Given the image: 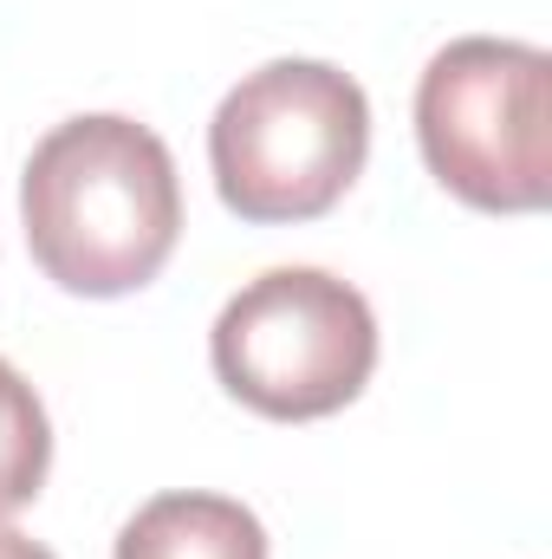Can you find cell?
<instances>
[{"label":"cell","mask_w":552,"mask_h":559,"mask_svg":"<svg viewBox=\"0 0 552 559\" xmlns=\"http://www.w3.org/2000/svg\"><path fill=\"white\" fill-rule=\"evenodd\" d=\"M20 222L33 267L59 293L124 299L169 267L182 241L176 156L124 111L52 124L20 169Z\"/></svg>","instance_id":"cell-1"},{"label":"cell","mask_w":552,"mask_h":559,"mask_svg":"<svg viewBox=\"0 0 552 559\" xmlns=\"http://www.w3.org/2000/svg\"><path fill=\"white\" fill-rule=\"evenodd\" d=\"M371 156V98L325 59H267L208 124V169L228 215L254 228L319 222L345 202Z\"/></svg>","instance_id":"cell-2"},{"label":"cell","mask_w":552,"mask_h":559,"mask_svg":"<svg viewBox=\"0 0 552 559\" xmlns=\"http://www.w3.org/2000/svg\"><path fill=\"white\" fill-rule=\"evenodd\" d=\"M416 143L429 176L481 215L552 202V59L527 39H448L416 85Z\"/></svg>","instance_id":"cell-3"},{"label":"cell","mask_w":552,"mask_h":559,"mask_svg":"<svg viewBox=\"0 0 552 559\" xmlns=\"http://www.w3.org/2000/svg\"><path fill=\"white\" fill-rule=\"evenodd\" d=\"M208 358L221 391L254 417L319 423L364 397L377 371V312L325 267H267L221 306Z\"/></svg>","instance_id":"cell-4"},{"label":"cell","mask_w":552,"mask_h":559,"mask_svg":"<svg viewBox=\"0 0 552 559\" xmlns=\"http://www.w3.org/2000/svg\"><path fill=\"white\" fill-rule=\"evenodd\" d=\"M111 559H267V527L235 495L176 488L118 527Z\"/></svg>","instance_id":"cell-5"},{"label":"cell","mask_w":552,"mask_h":559,"mask_svg":"<svg viewBox=\"0 0 552 559\" xmlns=\"http://www.w3.org/2000/svg\"><path fill=\"white\" fill-rule=\"evenodd\" d=\"M52 468V423L39 391L0 358V521L20 514L26 501H39Z\"/></svg>","instance_id":"cell-6"},{"label":"cell","mask_w":552,"mask_h":559,"mask_svg":"<svg viewBox=\"0 0 552 559\" xmlns=\"http://www.w3.org/2000/svg\"><path fill=\"white\" fill-rule=\"evenodd\" d=\"M0 559H59L52 547H39V540H26L20 527H7L0 521Z\"/></svg>","instance_id":"cell-7"}]
</instances>
